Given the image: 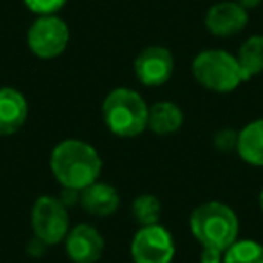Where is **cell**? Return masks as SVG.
<instances>
[{"label":"cell","instance_id":"cell-1","mask_svg":"<svg viewBox=\"0 0 263 263\" xmlns=\"http://www.w3.org/2000/svg\"><path fill=\"white\" fill-rule=\"evenodd\" d=\"M103 161L92 144L80 139H67L51 154V172L67 190L83 191L98 180Z\"/></svg>","mask_w":263,"mask_h":263},{"label":"cell","instance_id":"cell-2","mask_svg":"<svg viewBox=\"0 0 263 263\" xmlns=\"http://www.w3.org/2000/svg\"><path fill=\"white\" fill-rule=\"evenodd\" d=\"M190 229L204 251L223 252L236 241L240 223L238 216L223 202H205L193 209L190 216Z\"/></svg>","mask_w":263,"mask_h":263},{"label":"cell","instance_id":"cell-3","mask_svg":"<svg viewBox=\"0 0 263 263\" xmlns=\"http://www.w3.org/2000/svg\"><path fill=\"white\" fill-rule=\"evenodd\" d=\"M148 110L150 106L139 92L119 87L108 92L103 101V121L114 136L130 139L148 128Z\"/></svg>","mask_w":263,"mask_h":263},{"label":"cell","instance_id":"cell-4","mask_svg":"<svg viewBox=\"0 0 263 263\" xmlns=\"http://www.w3.org/2000/svg\"><path fill=\"white\" fill-rule=\"evenodd\" d=\"M193 76L204 88L218 94H227L240 87L247 78L243 76L236 56L220 49H208L195 56Z\"/></svg>","mask_w":263,"mask_h":263},{"label":"cell","instance_id":"cell-5","mask_svg":"<svg viewBox=\"0 0 263 263\" xmlns=\"http://www.w3.org/2000/svg\"><path fill=\"white\" fill-rule=\"evenodd\" d=\"M31 226L34 238L45 245H56L69 233V213L67 205L58 197L44 195L33 205L31 211Z\"/></svg>","mask_w":263,"mask_h":263},{"label":"cell","instance_id":"cell-6","mask_svg":"<svg viewBox=\"0 0 263 263\" xmlns=\"http://www.w3.org/2000/svg\"><path fill=\"white\" fill-rule=\"evenodd\" d=\"M70 40L69 26L56 15L38 16L27 29V45L42 60H52L67 49Z\"/></svg>","mask_w":263,"mask_h":263},{"label":"cell","instance_id":"cell-7","mask_svg":"<svg viewBox=\"0 0 263 263\" xmlns=\"http://www.w3.org/2000/svg\"><path fill=\"white\" fill-rule=\"evenodd\" d=\"M132 259L136 263H172L175 241L166 227L144 226L136 233L130 245Z\"/></svg>","mask_w":263,"mask_h":263},{"label":"cell","instance_id":"cell-8","mask_svg":"<svg viewBox=\"0 0 263 263\" xmlns=\"http://www.w3.org/2000/svg\"><path fill=\"white\" fill-rule=\"evenodd\" d=\"M136 76L144 87H161L172 78L175 70V60L170 49L162 45H152L141 51L134 62Z\"/></svg>","mask_w":263,"mask_h":263},{"label":"cell","instance_id":"cell-9","mask_svg":"<svg viewBox=\"0 0 263 263\" xmlns=\"http://www.w3.org/2000/svg\"><path fill=\"white\" fill-rule=\"evenodd\" d=\"M65 249L70 261L96 263L105 251V240L94 226L80 223L67 233Z\"/></svg>","mask_w":263,"mask_h":263},{"label":"cell","instance_id":"cell-10","mask_svg":"<svg viewBox=\"0 0 263 263\" xmlns=\"http://www.w3.org/2000/svg\"><path fill=\"white\" fill-rule=\"evenodd\" d=\"M247 9L238 2H220L209 8L205 15V27L213 36L227 38L238 34L247 26Z\"/></svg>","mask_w":263,"mask_h":263},{"label":"cell","instance_id":"cell-11","mask_svg":"<svg viewBox=\"0 0 263 263\" xmlns=\"http://www.w3.org/2000/svg\"><path fill=\"white\" fill-rule=\"evenodd\" d=\"M27 119V101L13 87L0 88V136H13Z\"/></svg>","mask_w":263,"mask_h":263},{"label":"cell","instance_id":"cell-12","mask_svg":"<svg viewBox=\"0 0 263 263\" xmlns=\"http://www.w3.org/2000/svg\"><path fill=\"white\" fill-rule=\"evenodd\" d=\"M119 202L121 198L116 187L98 180L85 187L80 197V204L83 205V209L94 216H110L117 211Z\"/></svg>","mask_w":263,"mask_h":263},{"label":"cell","instance_id":"cell-13","mask_svg":"<svg viewBox=\"0 0 263 263\" xmlns=\"http://www.w3.org/2000/svg\"><path fill=\"white\" fill-rule=\"evenodd\" d=\"M236 152L251 166H263V119L251 121L238 132Z\"/></svg>","mask_w":263,"mask_h":263},{"label":"cell","instance_id":"cell-14","mask_svg":"<svg viewBox=\"0 0 263 263\" xmlns=\"http://www.w3.org/2000/svg\"><path fill=\"white\" fill-rule=\"evenodd\" d=\"M182 110L172 101H159L148 110V128L157 136H172L182 126Z\"/></svg>","mask_w":263,"mask_h":263},{"label":"cell","instance_id":"cell-15","mask_svg":"<svg viewBox=\"0 0 263 263\" xmlns=\"http://www.w3.org/2000/svg\"><path fill=\"white\" fill-rule=\"evenodd\" d=\"M238 65L247 80L254 78L263 70V36L261 34H252L241 44L238 51Z\"/></svg>","mask_w":263,"mask_h":263},{"label":"cell","instance_id":"cell-16","mask_svg":"<svg viewBox=\"0 0 263 263\" xmlns=\"http://www.w3.org/2000/svg\"><path fill=\"white\" fill-rule=\"evenodd\" d=\"M222 263H263V245L254 240H236L223 252Z\"/></svg>","mask_w":263,"mask_h":263},{"label":"cell","instance_id":"cell-17","mask_svg":"<svg viewBox=\"0 0 263 263\" xmlns=\"http://www.w3.org/2000/svg\"><path fill=\"white\" fill-rule=\"evenodd\" d=\"M161 200L154 195H139V197L134 200L132 204V215L136 218L137 223H141V227L144 226H155L159 223V218H161Z\"/></svg>","mask_w":263,"mask_h":263},{"label":"cell","instance_id":"cell-18","mask_svg":"<svg viewBox=\"0 0 263 263\" xmlns=\"http://www.w3.org/2000/svg\"><path fill=\"white\" fill-rule=\"evenodd\" d=\"M24 4L34 15L49 16V15H56L60 9L65 8L67 0H24Z\"/></svg>","mask_w":263,"mask_h":263},{"label":"cell","instance_id":"cell-19","mask_svg":"<svg viewBox=\"0 0 263 263\" xmlns=\"http://www.w3.org/2000/svg\"><path fill=\"white\" fill-rule=\"evenodd\" d=\"M236 143H238V134L234 130H222L215 137L216 148L223 152H229L233 148H236Z\"/></svg>","mask_w":263,"mask_h":263},{"label":"cell","instance_id":"cell-20","mask_svg":"<svg viewBox=\"0 0 263 263\" xmlns=\"http://www.w3.org/2000/svg\"><path fill=\"white\" fill-rule=\"evenodd\" d=\"M236 2L241 6V8H245V9H252V8H258V6L261 4L263 0H236Z\"/></svg>","mask_w":263,"mask_h":263},{"label":"cell","instance_id":"cell-21","mask_svg":"<svg viewBox=\"0 0 263 263\" xmlns=\"http://www.w3.org/2000/svg\"><path fill=\"white\" fill-rule=\"evenodd\" d=\"M259 208H261V211H263V190L259 191Z\"/></svg>","mask_w":263,"mask_h":263}]
</instances>
